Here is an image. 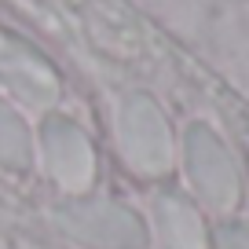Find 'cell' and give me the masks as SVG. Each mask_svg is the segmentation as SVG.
<instances>
[{"label":"cell","mask_w":249,"mask_h":249,"mask_svg":"<svg viewBox=\"0 0 249 249\" xmlns=\"http://www.w3.org/2000/svg\"><path fill=\"white\" fill-rule=\"evenodd\" d=\"M62 220L73 234H81L85 242H95V246H136L143 238L140 220L124 209H114V205H85V209L66 213Z\"/></svg>","instance_id":"3957f363"},{"label":"cell","mask_w":249,"mask_h":249,"mask_svg":"<svg viewBox=\"0 0 249 249\" xmlns=\"http://www.w3.org/2000/svg\"><path fill=\"white\" fill-rule=\"evenodd\" d=\"M121 147L140 172H165L172 161V143L165 121L150 103H132L121 114Z\"/></svg>","instance_id":"6da1fadb"},{"label":"cell","mask_w":249,"mask_h":249,"mask_svg":"<svg viewBox=\"0 0 249 249\" xmlns=\"http://www.w3.org/2000/svg\"><path fill=\"white\" fill-rule=\"evenodd\" d=\"M187 158H191V172H195V183L202 187V195L209 198L213 205H231L238 198V176L231 169V158L224 154L216 140L202 128L191 132L187 140Z\"/></svg>","instance_id":"7a4b0ae2"},{"label":"cell","mask_w":249,"mask_h":249,"mask_svg":"<svg viewBox=\"0 0 249 249\" xmlns=\"http://www.w3.org/2000/svg\"><path fill=\"white\" fill-rule=\"evenodd\" d=\"M158 220H161V234L169 238L172 249H205L202 220H198V213L191 209V205L179 202V198H161Z\"/></svg>","instance_id":"5b68a950"},{"label":"cell","mask_w":249,"mask_h":249,"mask_svg":"<svg viewBox=\"0 0 249 249\" xmlns=\"http://www.w3.org/2000/svg\"><path fill=\"white\" fill-rule=\"evenodd\" d=\"M26 136H22V128H18V121L11 114H4L0 110V161L4 165H26Z\"/></svg>","instance_id":"8992f818"},{"label":"cell","mask_w":249,"mask_h":249,"mask_svg":"<svg viewBox=\"0 0 249 249\" xmlns=\"http://www.w3.org/2000/svg\"><path fill=\"white\" fill-rule=\"evenodd\" d=\"M44 140H48L44 147H48V165H52L55 179L70 191H81L92 179V150H88L85 136L70 124H55V128H48Z\"/></svg>","instance_id":"277c9868"},{"label":"cell","mask_w":249,"mask_h":249,"mask_svg":"<svg viewBox=\"0 0 249 249\" xmlns=\"http://www.w3.org/2000/svg\"><path fill=\"white\" fill-rule=\"evenodd\" d=\"M220 246L224 249H249V227H227L220 234Z\"/></svg>","instance_id":"52a82bcc"}]
</instances>
